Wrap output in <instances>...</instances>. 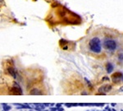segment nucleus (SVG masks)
Listing matches in <instances>:
<instances>
[{
    "mask_svg": "<svg viewBox=\"0 0 123 111\" xmlns=\"http://www.w3.org/2000/svg\"><path fill=\"white\" fill-rule=\"evenodd\" d=\"M89 46L90 49L93 53H99L102 50V45H101V40L98 37H94L89 42Z\"/></svg>",
    "mask_w": 123,
    "mask_h": 111,
    "instance_id": "f257e3e1",
    "label": "nucleus"
},
{
    "mask_svg": "<svg viewBox=\"0 0 123 111\" xmlns=\"http://www.w3.org/2000/svg\"><path fill=\"white\" fill-rule=\"evenodd\" d=\"M104 47L107 50L109 51H113L117 49V42L114 39H107L104 41Z\"/></svg>",
    "mask_w": 123,
    "mask_h": 111,
    "instance_id": "f03ea898",
    "label": "nucleus"
},
{
    "mask_svg": "<svg viewBox=\"0 0 123 111\" xmlns=\"http://www.w3.org/2000/svg\"><path fill=\"white\" fill-rule=\"evenodd\" d=\"M112 90V86L109 84L104 85V86H102L98 89V94L99 95H106L107 93L111 91Z\"/></svg>",
    "mask_w": 123,
    "mask_h": 111,
    "instance_id": "7ed1b4c3",
    "label": "nucleus"
},
{
    "mask_svg": "<svg viewBox=\"0 0 123 111\" xmlns=\"http://www.w3.org/2000/svg\"><path fill=\"white\" fill-rule=\"evenodd\" d=\"M112 80H113L114 82H120V81L122 80L123 74H122V72H115V73L112 74Z\"/></svg>",
    "mask_w": 123,
    "mask_h": 111,
    "instance_id": "20e7f679",
    "label": "nucleus"
},
{
    "mask_svg": "<svg viewBox=\"0 0 123 111\" xmlns=\"http://www.w3.org/2000/svg\"><path fill=\"white\" fill-rule=\"evenodd\" d=\"M106 69H107V72H108V73H111V72H112V71H113V66H112V63H107Z\"/></svg>",
    "mask_w": 123,
    "mask_h": 111,
    "instance_id": "39448f33",
    "label": "nucleus"
},
{
    "mask_svg": "<svg viewBox=\"0 0 123 111\" xmlns=\"http://www.w3.org/2000/svg\"><path fill=\"white\" fill-rule=\"evenodd\" d=\"M31 95H41V93L39 92L38 90H33L31 92Z\"/></svg>",
    "mask_w": 123,
    "mask_h": 111,
    "instance_id": "423d86ee",
    "label": "nucleus"
},
{
    "mask_svg": "<svg viewBox=\"0 0 123 111\" xmlns=\"http://www.w3.org/2000/svg\"><path fill=\"white\" fill-rule=\"evenodd\" d=\"M119 59H123V53H122V54H119Z\"/></svg>",
    "mask_w": 123,
    "mask_h": 111,
    "instance_id": "0eeeda50",
    "label": "nucleus"
},
{
    "mask_svg": "<svg viewBox=\"0 0 123 111\" xmlns=\"http://www.w3.org/2000/svg\"><path fill=\"white\" fill-rule=\"evenodd\" d=\"M120 91H122V92H123V86H122V87H121Z\"/></svg>",
    "mask_w": 123,
    "mask_h": 111,
    "instance_id": "6e6552de",
    "label": "nucleus"
}]
</instances>
